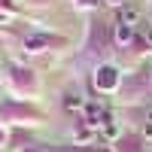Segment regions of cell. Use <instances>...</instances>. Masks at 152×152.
<instances>
[{
  "mask_svg": "<svg viewBox=\"0 0 152 152\" xmlns=\"http://www.w3.org/2000/svg\"><path fill=\"white\" fill-rule=\"evenodd\" d=\"M85 116H88V125H104L110 116H107V110L100 107V104H88L85 107Z\"/></svg>",
  "mask_w": 152,
  "mask_h": 152,
  "instance_id": "obj_1",
  "label": "cell"
},
{
  "mask_svg": "<svg viewBox=\"0 0 152 152\" xmlns=\"http://www.w3.org/2000/svg\"><path fill=\"white\" fill-rule=\"evenodd\" d=\"M119 21L125 24V28H137V24H140V12H137L134 6H125L119 12Z\"/></svg>",
  "mask_w": 152,
  "mask_h": 152,
  "instance_id": "obj_2",
  "label": "cell"
},
{
  "mask_svg": "<svg viewBox=\"0 0 152 152\" xmlns=\"http://www.w3.org/2000/svg\"><path fill=\"white\" fill-rule=\"evenodd\" d=\"M113 85H116V70L113 67L97 70V88H113Z\"/></svg>",
  "mask_w": 152,
  "mask_h": 152,
  "instance_id": "obj_3",
  "label": "cell"
},
{
  "mask_svg": "<svg viewBox=\"0 0 152 152\" xmlns=\"http://www.w3.org/2000/svg\"><path fill=\"white\" fill-rule=\"evenodd\" d=\"M46 43H49V37H28V40H24V46L34 49V52H37L40 46H46Z\"/></svg>",
  "mask_w": 152,
  "mask_h": 152,
  "instance_id": "obj_4",
  "label": "cell"
},
{
  "mask_svg": "<svg viewBox=\"0 0 152 152\" xmlns=\"http://www.w3.org/2000/svg\"><path fill=\"white\" fill-rule=\"evenodd\" d=\"M116 40H119V43H131V28L119 24V28H116Z\"/></svg>",
  "mask_w": 152,
  "mask_h": 152,
  "instance_id": "obj_5",
  "label": "cell"
},
{
  "mask_svg": "<svg viewBox=\"0 0 152 152\" xmlns=\"http://www.w3.org/2000/svg\"><path fill=\"white\" fill-rule=\"evenodd\" d=\"M64 107H67V110H79V107H82V97H79V94H67V97H64Z\"/></svg>",
  "mask_w": 152,
  "mask_h": 152,
  "instance_id": "obj_6",
  "label": "cell"
},
{
  "mask_svg": "<svg viewBox=\"0 0 152 152\" xmlns=\"http://www.w3.org/2000/svg\"><path fill=\"white\" fill-rule=\"evenodd\" d=\"M146 40H149V43H152V28H146Z\"/></svg>",
  "mask_w": 152,
  "mask_h": 152,
  "instance_id": "obj_7",
  "label": "cell"
},
{
  "mask_svg": "<svg viewBox=\"0 0 152 152\" xmlns=\"http://www.w3.org/2000/svg\"><path fill=\"white\" fill-rule=\"evenodd\" d=\"M113 3H119V0H113Z\"/></svg>",
  "mask_w": 152,
  "mask_h": 152,
  "instance_id": "obj_8",
  "label": "cell"
}]
</instances>
